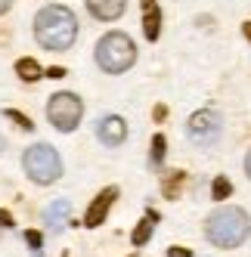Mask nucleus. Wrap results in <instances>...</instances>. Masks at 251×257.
Masks as SVG:
<instances>
[{
  "mask_svg": "<svg viewBox=\"0 0 251 257\" xmlns=\"http://www.w3.org/2000/svg\"><path fill=\"white\" fill-rule=\"evenodd\" d=\"M78 38V19L68 7L50 4L44 7L38 16H34V41H38L44 50H68Z\"/></svg>",
  "mask_w": 251,
  "mask_h": 257,
  "instance_id": "f257e3e1",
  "label": "nucleus"
},
{
  "mask_svg": "<svg viewBox=\"0 0 251 257\" xmlns=\"http://www.w3.org/2000/svg\"><path fill=\"white\" fill-rule=\"evenodd\" d=\"M65 220H68V201H65V198H56V201H50V205L44 208V223H47V226L62 229Z\"/></svg>",
  "mask_w": 251,
  "mask_h": 257,
  "instance_id": "f8f14e48",
  "label": "nucleus"
},
{
  "mask_svg": "<svg viewBox=\"0 0 251 257\" xmlns=\"http://www.w3.org/2000/svg\"><path fill=\"white\" fill-rule=\"evenodd\" d=\"M47 118H50V124L56 127L59 134H71L81 124V118H84V102H81V96L78 93H68V90L53 93L50 102H47Z\"/></svg>",
  "mask_w": 251,
  "mask_h": 257,
  "instance_id": "39448f33",
  "label": "nucleus"
},
{
  "mask_svg": "<svg viewBox=\"0 0 251 257\" xmlns=\"http://www.w3.org/2000/svg\"><path fill=\"white\" fill-rule=\"evenodd\" d=\"M165 118H168V105H155V108H152V121H155V124H161Z\"/></svg>",
  "mask_w": 251,
  "mask_h": 257,
  "instance_id": "4be33fe9",
  "label": "nucleus"
},
{
  "mask_svg": "<svg viewBox=\"0 0 251 257\" xmlns=\"http://www.w3.org/2000/svg\"><path fill=\"white\" fill-rule=\"evenodd\" d=\"M220 127H223L220 112H214V108H199L195 115H189L186 134H189V140H192L195 146H211V143H217Z\"/></svg>",
  "mask_w": 251,
  "mask_h": 257,
  "instance_id": "423d86ee",
  "label": "nucleus"
},
{
  "mask_svg": "<svg viewBox=\"0 0 251 257\" xmlns=\"http://www.w3.org/2000/svg\"><path fill=\"white\" fill-rule=\"evenodd\" d=\"M245 174H248V180H251V149H248V155H245Z\"/></svg>",
  "mask_w": 251,
  "mask_h": 257,
  "instance_id": "b1692460",
  "label": "nucleus"
},
{
  "mask_svg": "<svg viewBox=\"0 0 251 257\" xmlns=\"http://www.w3.org/2000/svg\"><path fill=\"white\" fill-rule=\"evenodd\" d=\"M25 245H28L31 251H41V245H44V235H41V232H34V229H28V232H25Z\"/></svg>",
  "mask_w": 251,
  "mask_h": 257,
  "instance_id": "a211bd4d",
  "label": "nucleus"
},
{
  "mask_svg": "<svg viewBox=\"0 0 251 257\" xmlns=\"http://www.w3.org/2000/svg\"><path fill=\"white\" fill-rule=\"evenodd\" d=\"M183 183H186V174L183 171H171L168 177H165V183H161V195L165 198H180V192H183Z\"/></svg>",
  "mask_w": 251,
  "mask_h": 257,
  "instance_id": "4468645a",
  "label": "nucleus"
},
{
  "mask_svg": "<svg viewBox=\"0 0 251 257\" xmlns=\"http://www.w3.org/2000/svg\"><path fill=\"white\" fill-rule=\"evenodd\" d=\"M96 137H99L102 146H121L128 140V124H124V118H118V115H105L96 124Z\"/></svg>",
  "mask_w": 251,
  "mask_h": 257,
  "instance_id": "6e6552de",
  "label": "nucleus"
},
{
  "mask_svg": "<svg viewBox=\"0 0 251 257\" xmlns=\"http://www.w3.org/2000/svg\"><path fill=\"white\" fill-rule=\"evenodd\" d=\"M158 220H161V217H158V211H152V208H149V211H146V217H143L140 223L134 226V232H131L134 248H143V245L149 242V238H152V226L158 223Z\"/></svg>",
  "mask_w": 251,
  "mask_h": 257,
  "instance_id": "9b49d317",
  "label": "nucleus"
},
{
  "mask_svg": "<svg viewBox=\"0 0 251 257\" xmlns=\"http://www.w3.org/2000/svg\"><path fill=\"white\" fill-rule=\"evenodd\" d=\"M165 155H168V140H165V134H155V137H152V149H149L152 168H158V164L165 161Z\"/></svg>",
  "mask_w": 251,
  "mask_h": 257,
  "instance_id": "2eb2a0df",
  "label": "nucleus"
},
{
  "mask_svg": "<svg viewBox=\"0 0 251 257\" xmlns=\"http://www.w3.org/2000/svg\"><path fill=\"white\" fill-rule=\"evenodd\" d=\"M140 7H143V34H146V41H158V34H161L158 0H140Z\"/></svg>",
  "mask_w": 251,
  "mask_h": 257,
  "instance_id": "9d476101",
  "label": "nucleus"
},
{
  "mask_svg": "<svg viewBox=\"0 0 251 257\" xmlns=\"http://www.w3.org/2000/svg\"><path fill=\"white\" fill-rule=\"evenodd\" d=\"M242 34H245L248 44H251V22H242Z\"/></svg>",
  "mask_w": 251,
  "mask_h": 257,
  "instance_id": "5701e85b",
  "label": "nucleus"
},
{
  "mask_svg": "<svg viewBox=\"0 0 251 257\" xmlns=\"http://www.w3.org/2000/svg\"><path fill=\"white\" fill-rule=\"evenodd\" d=\"M10 7H13V0H0V16H4V13H7Z\"/></svg>",
  "mask_w": 251,
  "mask_h": 257,
  "instance_id": "393cba45",
  "label": "nucleus"
},
{
  "mask_svg": "<svg viewBox=\"0 0 251 257\" xmlns=\"http://www.w3.org/2000/svg\"><path fill=\"white\" fill-rule=\"evenodd\" d=\"M22 171L31 183H38V186H53V183L62 177L65 168H62L59 152L53 149L50 143H34L22 155Z\"/></svg>",
  "mask_w": 251,
  "mask_h": 257,
  "instance_id": "20e7f679",
  "label": "nucleus"
},
{
  "mask_svg": "<svg viewBox=\"0 0 251 257\" xmlns=\"http://www.w3.org/2000/svg\"><path fill=\"white\" fill-rule=\"evenodd\" d=\"M41 75H44V68L38 65V59H31V56L16 59V78H19V81L34 84V81H41Z\"/></svg>",
  "mask_w": 251,
  "mask_h": 257,
  "instance_id": "ddd939ff",
  "label": "nucleus"
},
{
  "mask_svg": "<svg viewBox=\"0 0 251 257\" xmlns=\"http://www.w3.org/2000/svg\"><path fill=\"white\" fill-rule=\"evenodd\" d=\"M44 75H47V78H53V81H59V78H65V68H62V65H50Z\"/></svg>",
  "mask_w": 251,
  "mask_h": 257,
  "instance_id": "412c9836",
  "label": "nucleus"
},
{
  "mask_svg": "<svg viewBox=\"0 0 251 257\" xmlns=\"http://www.w3.org/2000/svg\"><path fill=\"white\" fill-rule=\"evenodd\" d=\"M4 115H7L16 127H22V131H34V121H31L28 115H22L19 108H4Z\"/></svg>",
  "mask_w": 251,
  "mask_h": 257,
  "instance_id": "f3484780",
  "label": "nucleus"
},
{
  "mask_svg": "<svg viewBox=\"0 0 251 257\" xmlns=\"http://www.w3.org/2000/svg\"><path fill=\"white\" fill-rule=\"evenodd\" d=\"M0 149H4V140H0Z\"/></svg>",
  "mask_w": 251,
  "mask_h": 257,
  "instance_id": "a878e982",
  "label": "nucleus"
},
{
  "mask_svg": "<svg viewBox=\"0 0 251 257\" xmlns=\"http://www.w3.org/2000/svg\"><path fill=\"white\" fill-rule=\"evenodd\" d=\"M137 62V47L131 41V34L124 31H109L102 34L96 44V65L109 75H124Z\"/></svg>",
  "mask_w": 251,
  "mask_h": 257,
  "instance_id": "7ed1b4c3",
  "label": "nucleus"
},
{
  "mask_svg": "<svg viewBox=\"0 0 251 257\" xmlns=\"http://www.w3.org/2000/svg\"><path fill=\"white\" fill-rule=\"evenodd\" d=\"M87 10H90L93 19L99 22H115L124 16V7H128V0H84Z\"/></svg>",
  "mask_w": 251,
  "mask_h": 257,
  "instance_id": "1a4fd4ad",
  "label": "nucleus"
},
{
  "mask_svg": "<svg viewBox=\"0 0 251 257\" xmlns=\"http://www.w3.org/2000/svg\"><path fill=\"white\" fill-rule=\"evenodd\" d=\"M13 226H16V217H13L10 211L0 208V229H13Z\"/></svg>",
  "mask_w": 251,
  "mask_h": 257,
  "instance_id": "aec40b11",
  "label": "nucleus"
},
{
  "mask_svg": "<svg viewBox=\"0 0 251 257\" xmlns=\"http://www.w3.org/2000/svg\"><path fill=\"white\" fill-rule=\"evenodd\" d=\"M248 235H251V217L242 208H217L205 220V238L214 248L232 251V248L245 245Z\"/></svg>",
  "mask_w": 251,
  "mask_h": 257,
  "instance_id": "f03ea898",
  "label": "nucleus"
},
{
  "mask_svg": "<svg viewBox=\"0 0 251 257\" xmlns=\"http://www.w3.org/2000/svg\"><path fill=\"white\" fill-rule=\"evenodd\" d=\"M115 201H118V186L102 189V192H99V195L90 201V205H87V211H84V226H87V229H96V226H102Z\"/></svg>",
  "mask_w": 251,
  "mask_h": 257,
  "instance_id": "0eeeda50",
  "label": "nucleus"
},
{
  "mask_svg": "<svg viewBox=\"0 0 251 257\" xmlns=\"http://www.w3.org/2000/svg\"><path fill=\"white\" fill-rule=\"evenodd\" d=\"M168 257H195L192 248H183V245H171L168 248Z\"/></svg>",
  "mask_w": 251,
  "mask_h": 257,
  "instance_id": "6ab92c4d",
  "label": "nucleus"
},
{
  "mask_svg": "<svg viewBox=\"0 0 251 257\" xmlns=\"http://www.w3.org/2000/svg\"><path fill=\"white\" fill-rule=\"evenodd\" d=\"M229 195H232L229 177H214V183H211V198H214V201H226Z\"/></svg>",
  "mask_w": 251,
  "mask_h": 257,
  "instance_id": "dca6fc26",
  "label": "nucleus"
}]
</instances>
